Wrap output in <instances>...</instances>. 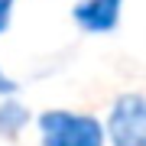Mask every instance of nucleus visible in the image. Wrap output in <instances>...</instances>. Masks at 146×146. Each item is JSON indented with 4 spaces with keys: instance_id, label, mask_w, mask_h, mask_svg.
<instances>
[{
    "instance_id": "2",
    "label": "nucleus",
    "mask_w": 146,
    "mask_h": 146,
    "mask_svg": "<svg viewBox=\"0 0 146 146\" xmlns=\"http://www.w3.org/2000/svg\"><path fill=\"white\" fill-rule=\"evenodd\" d=\"M104 140H110V146H146V98L143 94H120L110 104Z\"/></svg>"
},
{
    "instance_id": "6",
    "label": "nucleus",
    "mask_w": 146,
    "mask_h": 146,
    "mask_svg": "<svg viewBox=\"0 0 146 146\" xmlns=\"http://www.w3.org/2000/svg\"><path fill=\"white\" fill-rule=\"evenodd\" d=\"M16 0H0V33L7 29V23H10V10H13Z\"/></svg>"
},
{
    "instance_id": "1",
    "label": "nucleus",
    "mask_w": 146,
    "mask_h": 146,
    "mask_svg": "<svg viewBox=\"0 0 146 146\" xmlns=\"http://www.w3.org/2000/svg\"><path fill=\"white\" fill-rule=\"evenodd\" d=\"M42 146H104V123L78 110H46L39 114Z\"/></svg>"
},
{
    "instance_id": "3",
    "label": "nucleus",
    "mask_w": 146,
    "mask_h": 146,
    "mask_svg": "<svg viewBox=\"0 0 146 146\" xmlns=\"http://www.w3.org/2000/svg\"><path fill=\"white\" fill-rule=\"evenodd\" d=\"M120 10H123V0H81L75 3V23L84 33H114L120 23Z\"/></svg>"
},
{
    "instance_id": "4",
    "label": "nucleus",
    "mask_w": 146,
    "mask_h": 146,
    "mask_svg": "<svg viewBox=\"0 0 146 146\" xmlns=\"http://www.w3.org/2000/svg\"><path fill=\"white\" fill-rule=\"evenodd\" d=\"M26 123H29V110H26V104H20L16 98L0 101V133H3V136H16Z\"/></svg>"
},
{
    "instance_id": "5",
    "label": "nucleus",
    "mask_w": 146,
    "mask_h": 146,
    "mask_svg": "<svg viewBox=\"0 0 146 146\" xmlns=\"http://www.w3.org/2000/svg\"><path fill=\"white\" fill-rule=\"evenodd\" d=\"M0 94H3V98H13L16 94V81L3 72V68H0Z\"/></svg>"
}]
</instances>
